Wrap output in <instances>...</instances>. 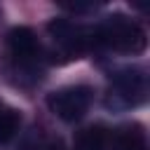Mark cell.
<instances>
[{
    "mask_svg": "<svg viewBox=\"0 0 150 150\" xmlns=\"http://www.w3.org/2000/svg\"><path fill=\"white\" fill-rule=\"evenodd\" d=\"M94 42L122 54H141L145 49V30L124 14H112L94 30Z\"/></svg>",
    "mask_w": 150,
    "mask_h": 150,
    "instance_id": "cell-1",
    "label": "cell"
},
{
    "mask_svg": "<svg viewBox=\"0 0 150 150\" xmlns=\"http://www.w3.org/2000/svg\"><path fill=\"white\" fill-rule=\"evenodd\" d=\"M145 91H148V82L141 70H136V68L120 70L105 94V105L112 110L134 108L141 101H145Z\"/></svg>",
    "mask_w": 150,
    "mask_h": 150,
    "instance_id": "cell-2",
    "label": "cell"
},
{
    "mask_svg": "<svg viewBox=\"0 0 150 150\" xmlns=\"http://www.w3.org/2000/svg\"><path fill=\"white\" fill-rule=\"evenodd\" d=\"M91 98H94L91 87H87V84H73V87H61V89L52 91L47 96V105L63 122H75V120H80L89 110Z\"/></svg>",
    "mask_w": 150,
    "mask_h": 150,
    "instance_id": "cell-3",
    "label": "cell"
},
{
    "mask_svg": "<svg viewBox=\"0 0 150 150\" xmlns=\"http://www.w3.org/2000/svg\"><path fill=\"white\" fill-rule=\"evenodd\" d=\"M7 47L12 59L16 61V66L21 68V73H35V63H38V54H40V42L35 38V33L26 26L12 28L7 35Z\"/></svg>",
    "mask_w": 150,
    "mask_h": 150,
    "instance_id": "cell-4",
    "label": "cell"
},
{
    "mask_svg": "<svg viewBox=\"0 0 150 150\" xmlns=\"http://www.w3.org/2000/svg\"><path fill=\"white\" fill-rule=\"evenodd\" d=\"M49 33L54 38V42L68 54V56H77L87 49V45L91 42V30H84L80 26H75L68 19H54L49 23Z\"/></svg>",
    "mask_w": 150,
    "mask_h": 150,
    "instance_id": "cell-5",
    "label": "cell"
},
{
    "mask_svg": "<svg viewBox=\"0 0 150 150\" xmlns=\"http://www.w3.org/2000/svg\"><path fill=\"white\" fill-rule=\"evenodd\" d=\"M112 150H145V134L138 124L124 127L115 134Z\"/></svg>",
    "mask_w": 150,
    "mask_h": 150,
    "instance_id": "cell-6",
    "label": "cell"
},
{
    "mask_svg": "<svg viewBox=\"0 0 150 150\" xmlns=\"http://www.w3.org/2000/svg\"><path fill=\"white\" fill-rule=\"evenodd\" d=\"M21 127V115L19 110L9 108V105H0V143H7L16 136Z\"/></svg>",
    "mask_w": 150,
    "mask_h": 150,
    "instance_id": "cell-7",
    "label": "cell"
},
{
    "mask_svg": "<svg viewBox=\"0 0 150 150\" xmlns=\"http://www.w3.org/2000/svg\"><path fill=\"white\" fill-rule=\"evenodd\" d=\"M75 150H105V131L101 127H87L75 141Z\"/></svg>",
    "mask_w": 150,
    "mask_h": 150,
    "instance_id": "cell-8",
    "label": "cell"
},
{
    "mask_svg": "<svg viewBox=\"0 0 150 150\" xmlns=\"http://www.w3.org/2000/svg\"><path fill=\"white\" fill-rule=\"evenodd\" d=\"M33 150H63V143L59 138H47V141H38Z\"/></svg>",
    "mask_w": 150,
    "mask_h": 150,
    "instance_id": "cell-9",
    "label": "cell"
}]
</instances>
